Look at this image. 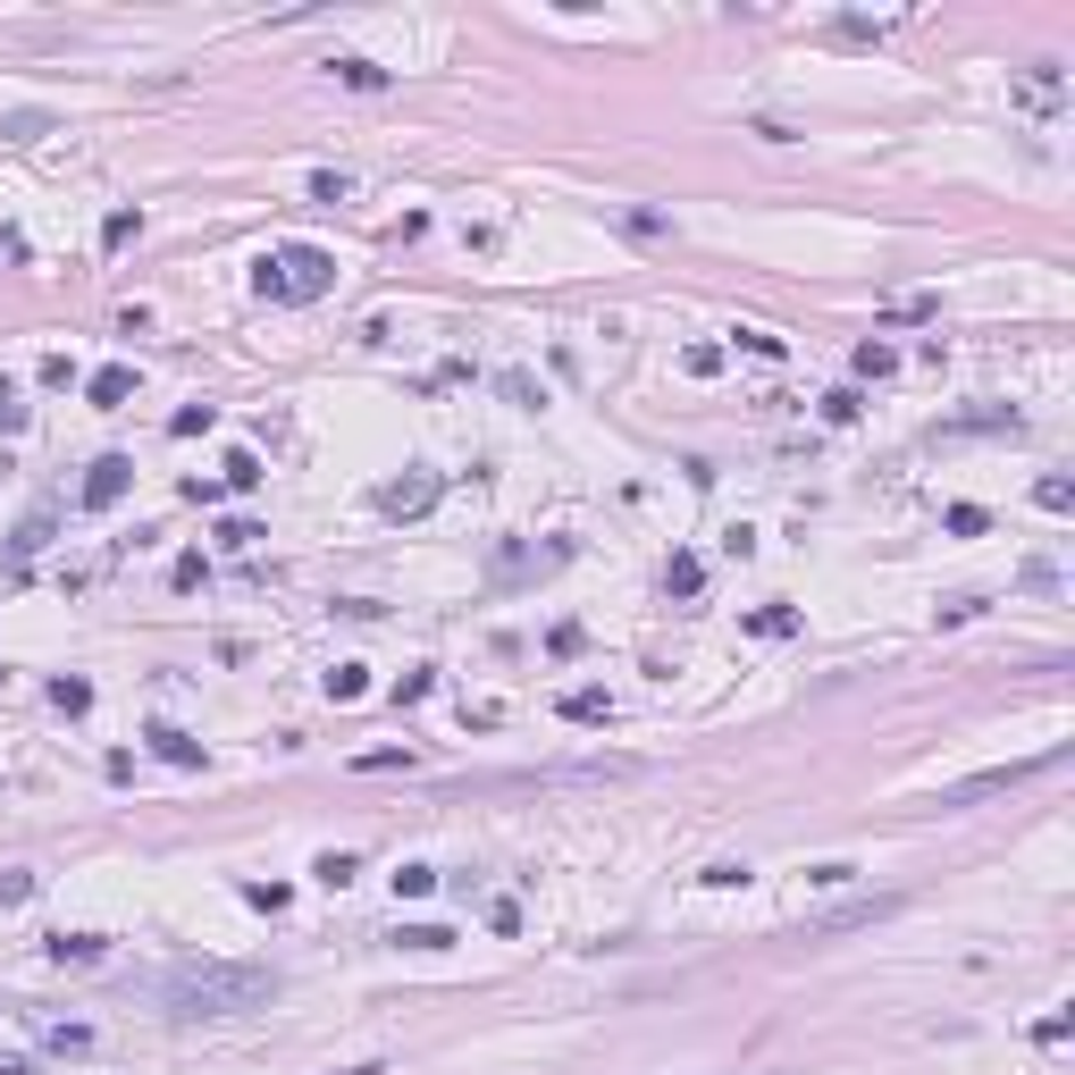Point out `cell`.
<instances>
[{
  "label": "cell",
  "mask_w": 1075,
  "mask_h": 1075,
  "mask_svg": "<svg viewBox=\"0 0 1075 1075\" xmlns=\"http://www.w3.org/2000/svg\"><path fill=\"white\" fill-rule=\"evenodd\" d=\"M160 1000L177 1016H244L278 1000V975L269 966H244V958H177L160 975Z\"/></svg>",
  "instance_id": "1"
},
{
  "label": "cell",
  "mask_w": 1075,
  "mask_h": 1075,
  "mask_svg": "<svg viewBox=\"0 0 1075 1075\" xmlns=\"http://www.w3.org/2000/svg\"><path fill=\"white\" fill-rule=\"evenodd\" d=\"M253 286L269 294V303H312V294L337 286V261L319 253V244H278V253H261Z\"/></svg>",
  "instance_id": "2"
},
{
  "label": "cell",
  "mask_w": 1075,
  "mask_h": 1075,
  "mask_svg": "<svg viewBox=\"0 0 1075 1075\" xmlns=\"http://www.w3.org/2000/svg\"><path fill=\"white\" fill-rule=\"evenodd\" d=\"M1050 764H1067V748H1042V757H1025V764H991V773H966V782L933 791V807H975V798H1000V791H1016V782L1050 773Z\"/></svg>",
  "instance_id": "3"
},
{
  "label": "cell",
  "mask_w": 1075,
  "mask_h": 1075,
  "mask_svg": "<svg viewBox=\"0 0 1075 1075\" xmlns=\"http://www.w3.org/2000/svg\"><path fill=\"white\" fill-rule=\"evenodd\" d=\"M899 916V899L890 890H874V899H849V908H832V916H807L798 924V941H832V933H865V924Z\"/></svg>",
  "instance_id": "4"
},
{
  "label": "cell",
  "mask_w": 1075,
  "mask_h": 1075,
  "mask_svg": "<svg viewBox=\"0 0 1075 1075\" xmlns=\"http://www.w3.org/2000/svg\"><path fill=\"white\" fill-rule=\"evenodd\" d=\"M429 505H438V471H404V479H387V488H379L387 521H420Z\"/></svg>",
  "instance_id": "5"
},
{
  "label": "cell",
  "mask_w": 1075,
  "mask_h": 1075,
  "mask_svg": "<svg viewBox=\"0 0 1075 1075\" xmlns=\"http://www.w3.org/2000/svg\"><path fill=\"white\" fill-rule=\"evenodd\" d=\"M127 488H135V463H127V454H101L93 471H85V513H110Z\"/></svg>",
  "instance_id": "6"
},
{
  "label": "cell",
  "mask_w": 1075,
  "mask_h": 1075,
  "mask_svg": "<svg viewBox=\"0 0 1075 1075\" xmlns=\"http://www.w3.org/2000/svg\"><path fill=\"white\" fill-rule=\"evenodd\" d=\"M1025 420H1016L1009 404H991V412H966V420H941V438H1016Z\"/></svg>",
  "instance_id": "7"
},
{
  "label": "cell",
  "mask_w": 1075,
  "mask_h": 1075,
  "mask_svg": "<svg viewBox=\"0 0 1075 1075\" xmlns=\"http://www.w3.org/2000/svg\"><path fill=\"white\" fill-rule=\"evenodd\" d=\"M34 1042L51 1050V1059H85V1050H93V1025H51V1016H34Z\"/></svg>",
  "instance_id": "8"
},
{
  "label": "cell",
  "mask_w": 1075,
  "mask_h": 1075,
  "mask_svg": "<svg viewBox=\"0 0 1075 1075\" xmlns=\"http://www.w3.org/2000/svg\"><path fill=\"white\" fill-rule=\"evenodd\" d=\"M564 555H571V546H538V555H530V546H513V555H496V589H505V580H530V571H555Z\"/></svg>",
  "instance_id": "9"
},
{
  "label": "cell",
  "mask_w": 1075,
  "mask_h": 1075,
  "mask_svg": "<svg viewBox=\"0 0 1075 1075\" xmlns=\"http://www.w3.org/2000/svg\"><path fill=\"white\" fill-rule=\"evenodd\" d=\"M85 395H93L101 412H118V404L135 395V370H127V362H110V370H93V379H85Z\"/></svg>",
  "instance_id": "10"
},
{
  "label": "cell",
  "mask_w": 1075,
  "mask_h": 1075,
  "mask_svg": "<svg viewBox=\"0 0 1075 1075\" xmlns=\"http://www.w3.org/2000/svg\"><path fill=\"white\" fill-rule=\"evenodd\" d=\"M152 757H160V764H177V773H193V764H202V739H186V731L160 723V731H152Z\"/></svg>",
  "instance_id": "11"
},
{
  "label": "cell",
  "mask_w": 1075,
  "mask_h": 1075,
  "mask_svg": "<svg viewBox=\"0 0 1075 1075\" xmlns=\"http://www.w3.org/2000/svg\"><path fill=\"white\" fill-rule=\"evenodd\" d=\"M101 949H110L101 933H51V966H93Z\"/></svg>",
  "instance_id": "12"
},
{
  "label": "cell",
  "mask_w": 1075,
  "mask_h": 1075,
  "mask_svg": "<svg viewBox=\"0 0 1075 1075\" xmlns=\"http://www.w3.org/2000/svg\"><path fill=\"white\" fill-rule=\"evenodd\" d=\"M605 714H614L605 690H564V723H605Z\"/></svg>",
  "instance_id": "13"
},
{
  "label": "cell",
  "mask_w": 1075,
  "mask_h": 1075,
  "mask_svg": "<svg viewBox=\"0 0 1075 1075\" xmlns=\"http://www.w3.org/2000/svg\"><path fill=\"white\" fill-rule=\"evenodd\" d=\"M1034 505H1042V513H1075V479L1067 471H1042V479H1034Z\"/></svg>",
  "instance_id": "14"
},
{
  "label": "cell",
  "mask_w": 1075,
  "mask_h": 1075,
  "mask_svg": "<svg viewBox=\"0 0 1075 1075\" xmlns=\"http://www.w3.org/2000/svg\"><path fill=\"white\" fill-rule=\"evenodd\" d=\"M748 631H757V638H791V631H798V605H757V614H748Z\"/></svg>",
  "instance_id": "15"
},
{
  "label": "cell",
  "mask_w": 1075,
  "mask_h": 1075,
  "mask_svg": "<svg viewBox=\"0 0 1075 1075\" xmlns=\"http://www.w3.org/2000/svg\"><path fill=\"white\" fill-rule=\"evenodd\" d=\"M890 370H899V353H890L883 337H865V345H857V379H890Z\"/></svg>",
  "instance_id": "16"
},
{
  "label": "cell",
  "mask_w": 1075,
  "mask_h": 1075,
  "mask_svg": "<svg viewBox=\"0 0 1075 1075\" xmlns=\"http://www.w3.org/2000/svg\"><path fill=\"white\" fill-rule=\"evenodd\" d=\"M337 85H353V93H387V67H370V60H337Z\"/></svg>",
  "instance_id": "17"
},
{
  "label": "cell",
  "mask_w": 1075,
  "mask_h": 1075,
  "mask_svg": "<svg viewBox=\"0 0 1075 1075\" xmlns=\"http://www.w3.org/2000/svg\"><path fill=\"white\" fill-rule=\"evenodd\" d=\"M51 706H60V714H85V706H93V681L60 672V681H51Z\"/></svg>",
  "instance_id": "18"
},
{
  "label": "cell",
  "mask_w": 1075,
  "mask_h": 1075,
  "mask_svg": "<svg viewBox=\"0 0 1075 1075\" xmlns=\"http://www.w3.org/2000/svg\"><path fill=\"white\" fill-rule=\"evenodd\" d=\"M312 874H319V883H328V890H345L353 874H362V857H353V849H328V857H319V865H312Z\"/></svg>",
  "instance_id": "19"
},
{
  "label": "cell",
  "mask_w": 1075,
  "mask_h": 1075,
  "mask_svg": "<svg viewBox=\"0 0 1075 1075\" xmlns=\"http://www.w3.org/2000/svg\"><path fill=\"white\" fill-rule=\"evenodd\" d=\"M697 580H706V564H697V555H672V564H665V589H672V597H697Z\"/></svg>",
  "instance_id": "20"
},
{
  "label": "cell",
  "mask_w": 1075,
  "mask_h": 1075,
  "mask_svg": "<svg viewBox=\"0 0 1075 1075\" xmlns=\"http://www.w3.org/2000/svg\"><path fill=\"white\" fill-rule=\"evenodd\" d=\"M219 479H227V488H261V479H269V471H261V454H244V445H236V454H227V471H219Z\"/></svg>",
  "instance_id": "21"
},
{
  "label": "cell",
  "mask_w": 1075,
  "mask_h": 1075,
  "mask_svg": "<svg viewBox=\"0 0 1075 1075\" xmlns=\"http://www.w3.org/2000/svg\"><path fill=\"white\" fill-rule=\"evenodd\" d=\"M362 690H370V672H362V665H337V672H328V697H337V706H353Z\"/></svg>",
  "instance_id": "22"
},
{
  "label": "cell",
  "mask_w": 1075,
  "mask_h": 1075,
  "mask_svg": "<svg viewBox=\"0 0 1075 1075\" xmlns=\"http://www.w3.org/2000/svg\"><path fill=\"white\" fill-rule=\"evenodd\" d=\"M395 941L404 949H454V933L445 924H395Z\"/></svg>",
  "instance_id": "23"
},
{
  "label": "cell",
  "mask_w": 1075,
  "mask_h": 1075,
  "mask_svg": "<svg viewBox=\"0 0 1075 1075\" xmlns=\"http://www.w3.org/2000/svg\"><path fill=\"white\" fill-rule=\"evenodd\" d=\"M429 890H438V865H404L395 874V899H429Z\"/></svg>",
  "instance_id": "24"
},
{
  "label": "cell",
  "mask_w": 1075,
  "mask_h": 1075,
  "mask_svg": "<svg viewBox=\"0 0 1075 1075\" xmlns=\"http://www.w3.org/2000/svg\"><path fill=\"white\" fill-rule=\"evenodd\" d=\"M345 193H353V177H345V168H319V177H312V202H328V211H337Z\"/></svg>",
  "instance_id": "25"
},
{
  "label": "cell",
  "mask_w": 1075,
  "mask_h": 1075,
  "mask_svg": "<svg viewBox=\"0 0 1075 1075\" xmlns=\"http://www.w3.org/2000/svg\"><path fill=\"white\" fill-rule=\"evenodd\" d=\"M1034 1042H1042V1050H1059V1042H1075V1016H1067V1009H1050L1042 1025H1034Z\"/></svg>",
  "instance_id": "26"
},
{
  "label": "cell",
  "mask_w": 1075,
  "mask_h": 1075,
  "mask_svg": "<svg viewBox=\"0 0 1075 1075\" xmlns=\"http://www.w3.org/2000/svg\"><path fill=\"white\" fill-rule=\"evenodd\" d=\"M211 420H219V412H211V404H186V412H177V420H168V438H202Z\"/></svg>",
  "instance_id": "27"
},
{
  "label": "cell",
  "mask_w": 1075,
  "mask_h": 1075,
  "mask_svg": "<svg viewBox=\"0 0 1075 1075\" xmlns=\"http://www.w3.org/2000/svg\"><path fill=\"white\" fill-rule=\"evenodd\" d=\"M681 370H690V379H714V370H723V345H690V353H681Z\"/></svg>",
  "instance_id": "28"
},
{
  "label": "cell",
  "mask_w": 1075,
  "mask_h": 1075,
  "mask_svg": "<svg viewBox=\"0 0 1075 1075\" xmlns=\"http://www.w3.org/2000/svg\"><path fill=\"white\" fill-rule=\"evenodd\" d=\"M739 345L757 353V362H782V353H791V345H782V337H773V328H739Z\"/></svg>",
  "instance_id": "29"
},
{
  "label": "cell",
  "mask_w": 1075,
  "mask_h": 1075,
  "mask_svg": "<svg viewBox=\"0 0 1075 1075\" xmlns=\"http://www.w3.org/2000/svg\"><path fill=\"white\" fill-rule=\"evenodd\" d=\"M857 412H865V395H857V387H832V395H823V420H857Z\"/></svg>",
  "instance_id": "30"
},
{
  "label": "cell",
  "mask_w": 1075,
  "mask_h": 1075,
  "mask_svg": "<svg viewBox=\"0 0 1075 1075\" xmlns=\"http://www.w3.org/2000/svg\"><path fill=\"white\" fill-rule=\"evenodd\" d=\"M219 546H227V555H244V546H261V521H219Z\"/></svg>",
  "instance_id": "31"
},
{
  "label": "cell",
  "mask_w": 1075,
  "mask_h": 1075,
  "mask_svg": "<svg viewBox=\"0 0 1075 1075\" xmlns=\"http://www.w3.org/2000/svg\"><path fill=\"white\" fill-rule=\"evenodd\" d=\"M17 429H26V404H17V387L0 379V438H17Z\"/></svg>",
  "instance_id": "32"
},
{
  "label": "cell",
  "mask_w": 1075,
  "mask_h": 1075,
  "mask_svg": "<svg viewBox=\"0 0 1075 1075\" xmlns=\"http://www.w3.org/2000/svg\"><path fill=\"white\" fill-rule=\"evenodd\" d=\"M941 521H949V538H983V505H949Z\"/></svg>",
  "instance_id": "33"
},
{
  "label": "cell",
  "mask_w": 1075,
  "mask_h": 1075,
  "mask_svg": "<svg viewBox=\"0 0 1075 1075\" xmlns=\"http://www.w3.org/2000/svg\"><path fill=\"white\" fill-rule=\"evenodd\" d=\"M135 227H143V219H135V211H110V219H101V244H110V253H118V244H127Z\"/></svg>",
  "instance_id": "34"
},
{
  "label": "cell",
  "mask_w": 1075,
  "mask_h": 1075,
  "mask_svg": "<svg viewBox=\"0 0 1075 1075\" xmlns=\"http://www.w3.org/2000/svg\"><path fill=\"white\" fill-rule=\"evenodd\" d=\"M34 379H42V387H76V362H67V353H42V370H34Z\"/></svg>",
  "instance_id": "35"
},
{
  "label": "cell",
  "mask_w": 1075,
  "mask_h": 1075,
  "mask_svg": "<svg viewBox=\"0 0 1075 1075\" xmlns=\"http://www.w3.org/2000/svg\"><path fill=\"white\" fill-rule=\"evenodd\" d=\"M202 580H211V564H202V555H177V571H168V589H202Z\"/></svg>",
  "instance_id": "36"
},
{
  "label": "cell",
  "mask_w": 1075,
  "mask_h": 1075,
  "mask_svg": "<svg viewBox=\"0 0 1075 1075\" xmlns=\"http://www.w3.org/2000/svg\"><path fill=\"white\" fill-rule=\"evenodd\" d=\"M429 690H438V672H404V681H395V706H420Z\"/></svg>",
  "instance_id": "37"
},
{
  "label": "cell",
  "mask_w": 1075,
  "mask_h": 1075,
  "mask_svg": "<svg viewBox=\"0 0 1075 1075\" xmlns=\"http://www.w3.org/2000/svg\"><path fill=\"white\" fill-rule=\"evenodd\" d=\"M362 773H395V764H412V748H370V757H353Z\"/></svg>",
  "instance_id": "38"
},
{
  "label": "cell",
  "mask_w": 1075,
  "mask_h": 1075,
  "mask_svg": "<svg viewBox=\"0 0 1075 1075\" xmlns=\"http://www.w3.org/2000/svg\"><path fill=\"white\" fill-rule=\"evenodd\" d=\"M244 899H253V908H269V916H278V908H286V883H244Z\"/></svg>",
  "instance_id": "39"
},
{
  "label": "cell",
  "mask_w": 1075,
  "mask_h": 1075,
  "mask_svg": "<svg viewBox=\"0 0 1075 1075\" xmlns=\"http://www.w3.org/2000/svg\"><path fill=\"white\" fill-rule=\"evenodd\" d=\"M17 899H34V874H0V908H17Z\"/></svg>",
  "instance_id": "40"
},
{
  "label": "cell",
  "mask_w": 1075,
  "mask_h": 1075,
  "mask_svg": "<svg viewBox=\"0 0 1075 1075\" xmlns=\"http://www.w3.org/2000/svg\"><path fill=\"white\" fill-rule=\"evenodd\" d=\"M0 1075H34V1059H0Z\"/></svg>",
  "instance_id": "41"
},
{
  "label": "cell",
  "mask_w": 1075,
  "mask_h": 1075,
  "mask_svg": "<svg viewBox=\"0 0 1075 1075\" xmlns=\"http://www.w3.org/2000/svg\"><path fill=\"white\" fill-rule=\"evenodd\" d=\"M0 681H9V672H0Z\"/></svg>",
  "instance_id": "42"
}]
</instances>
